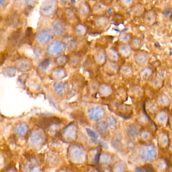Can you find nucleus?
Returning <instances> with one entry per match:
<instances>
[{
  "instance_id": "7ed1b4c3",
  "label": "nucleus",
  "mask_w": 172,
  "mask_h": 172,
  "mask_svg": "<svg viewBox=\"0 0 172 172\" xmlns=\"http://www.w3.org/2000/svg\"><path fill=\"white\" fill-rule=\"evenodd\" d=\"M110 19L107 16L97 15L94 20L89 21V28L91 29H97V30H102L106 29L109 25Z\"/></svg>"
},
{
  "instance_id": "c85d7f7f",
  "label": "nucleus",
  "mask_w": 172,
  "mask_h": 172,
  "mask_svg": "<svg viewBox=\"0 0 172 172\" xmlns=\"http://www.w3.org/2000/svg\"><path fill=\"white\" fill-rule=\"evenodd\" d=\"M158 102L161 106H166L170 103V99L169 97L164 94L160 95L158 99Z\"/></svg>"
},
{
  "instance_id": "5fc2aeb1",
  "label": "nucleus",
  "mask_w": 172,
  "mask_h": 172,
  "mask_svg": "<svg viewBox=\"0 0 172 172\" xmlns=\"http://www.w3.org/2000/svg\"><path fill=\"white\" fill-rule=\"evenodd\" d=\"M170 149L172 151V143L170 145Z\"/></svg>"
},
{
  "instance_id": "9d476101",
  "label": "nucleus",
  "mask_w": 172,
  "mask_h": 172,
  "mask_svg": "<svg viewBox=\"0 0 172 172\" xmlns=\"http://www.w3.org/2000/svg\"><path fill=\"white\" fill-rule=\"evenodd\" d=\"M89 117L92 120L98 121L101 120L105 115V111L101 107L92 108L88 111Z\"/></svg>"
},
{
  "instance_id": "49530a36",
  "label": "nucleus",
  "mask_w": 172,
  "mask_h": 172,
  "mask_svg": "<svg viewBox=\"0 0 172 172\" xmlns=\"http://www.w3.org/2000/svg\"><path fill=\"white\" fill-rule=\"evenodd\" d=\"M148 108L149 111L151 112H154L155 111H157V105L154 104V103H151L148 106Z\"/></svg>"
},
{
  "instance_id": "f257e3e1",
  "label": "nucleus",
  "mask_w": 172,
  "mask_h": 172,
  "mask_svg": "<svg viewBox=\"0 0 172 172\" xmlns=\"http://www.w3.org/2000/svg\"><path fill=\"white\" fill-rule=\"evenodd\" d=\"M7 46L11 49L18 48L24 42V36L21 28H17L10 34L7 38Z\"/></svg>"
},
{
  "instance_id": "4468645a",
  "label": "nucleus",
  "mask_w": 172,
  "mask_h": 172,
  "mask_svg": "<svg viewBox=\"0 0 172 172\" xmlns=\"http://www.w3.org/2000/svg\"><path fill=\"white\" fill-rule=\"evenodd\" d=\"M52 27L54 32L60 37L64 36L66 33V29L64 24L60 20H56L52 24Z\"/></svg>"
},
{
  "instance_id": "f03ea898",
  "label": "nucleus",
  "mask_w": 172,
  "mask_h": 172,
  "mask_svg": "<svg viewBox=\"0 0 172 172\" xmlns=\"http://www.w3.org/2000/svg\"><path fill=\"white\" fill-rule=\"evenodd\" d=\"M58 0H45L40 7L41 15L45 17L53 15L58 9Z\"/></svg>"
},
{
  "instance_id": "c03bdc74",
  "label": "nucleus",
  "mask_w": 172,
  "mask_h": 172,
  "mask_svg": "<svg viewBox=\"0 0 172 172\" xmlns=\"http://www.w3.org/2000/svg\"><path fill=\"white\" fill-rule=\"evenodd\" d=\"M143 169L146 172H154L155 170L153 167L149 164H146V165H145L143 167Z\"/></svg>"
},
{
  "instance_id": "603ef678",
  "label": "nucleus",
  "mask_w": 172,
  "mask_h": 172,
  "mask_svg": "<svg viewBox=\"0 0 172 172\" xmlns=\"http://www.w3.org/2000/svg\"><path fill=\"white\" fill-rule=\"evenodd\" d=\"M158 79H156L155 80H154V81H153V84H154L155 86L158 85L160 84V83H161V82H160V81H159Z\"/></svg>"
},
{
  "instance_id": "a211bd4d",
  "label": "nucleus",
  "mask_w": 172,
  "mask_h": 172,
  "mask_svg": "<svg viewBox=\"0 0 172 172\" xmlns=\"http://www.w3.org/2000/svg\"><path fill=\"white\" fill-rule=\"evenodd\" d=\"M139 128L138 125L132 124L128 126L126 129V133L128 136L131 138H134L139 135Z\"/></svg>"
},
{
  "instance_id": "c756f323",
  "label": "nucleus",
  "mask_w": 172,
  "mask_h": 172,
  "mask_svg": "<svg viewBox=\"0 0 172 172\" xmlns=\"http://www.w3.org/2000/svg\"><path fill=\"white\" fill-rule=\"evenodd\" d=\"M159 145L162 147H164L168 143V137L166 134L161 133L158 137Z\"/></svg>"
},
{
  "instance_id": "8fccbe9b",
  "label": "nucleus",
  "mask_w": 172,
  "mask_h": 172,
  "mask_svg": "<svg viewBox=\"0 0 172 172\" xmlns=\"http://www.w3.org/2000/svg\"><path fill=\"white\" fill-rule=\"evenodd\" d=\"M8 3L9 0H0V6L1 8H5Z\"/></svg>"
},
{
  "instance_id": "f704fd0d",
  "label": "nucleus",
  "mask_w": 172,
  "mask_h": 172,
  "mask_svg": "<svg viewBox=\"0 0 172 172\" xmlns=\"http://www.w3.org/2000/svg\"><path fill=\"white\" fill-rule=\"evenodd\" d=\"M80 55L77 53L73 54L70 58V62L72 64L76 65L78 64L80 61Z\"/></svg>"
},
{
  "instance_id": "6ab92c4d",
  "label": "nucleus",
  "mask_w": 172,
  "mask_h": 172,
  "mask_svg": "<svg viewBox=\"0 0 172 172\" xmlns=\"http://www.w3.org/2000/svg\"><path fill=\"white\" fill-rule=\"evenodd\" d=\"M66 41L67 42L66 46L70 51L74 52L77 50L78 48L79 43L73 37H66Z\"/></svg>"
},
{
  "instance_id": "ea45409f",
  "label": "nucleus",
  "mask_w": 172,
  "mask_h": 172,
  "mask_svg": "<svg viewBox=\"0 0 172 172\" xmlns=\"http://www.w3.org/2000/svg\"><path fill=\"white\" fill-rule=\"evenodd\" d=\"M68 60H69V58L67 56L62 55L58 57L56 59V61L59 64L63 65L66 63Z\"/></svg>"
},
{
  "instance_id": "b1692460",
  "label": "nucleus",
  "mask_w": 172,
  "mask_h": 172,
  "mask_svg": "<svg viewBox=\"0 0 172 172\" xmlns=\"http://www.w3.org/2000/svg\"><path fill=\"white\" fill-rule=\"evenodd\" d=\"M107 55L108 58L112 61H116L119 59V54L114 48H110L107 52Z\"/></svg>"
},
{
  "instance_id": "de8ad7c7",
  "label": "nucleus",
  "mask_w": 172,
  "mask_h": 172,
  "mask_svg": "<svg viewBox=\"0 0 172 172\" xmlns=\"http://www.w3.org/2000/svg\"><path fill=\"white\" fill-rule=\"evenodd\" d=\"M60 3L63 7L67 6L71 3L72 0H59Z\"/></svg>"
},
{
  "instance_id": "0eeeda50",
  "label": "nucleus",
  "mask_w": 172,
  "mask_h": 172,
  "mask_svg": "<svg viewBox=\"0 0 172 172\" xmlns=\"http://www.w3.org/2000/svg\"><path fill=\"white\" fill-rule=\"evenodd\" d=\"M157 155V150L155 146L151 144L146 145L142 149V158L145 161H152L155 159Z\"/></svg>"
},
{
  "instance_id": "79ce46f5",
  "label": "nucleus",
  "mask_w": 172,
  "mask_h": 172,
  "mask_svg": "<svg viewBox=\"0 0 172 172\" xmlns=\"http://www.w3.org/2000/svg\"><path fill=\"white\" fill-rule=\"evenodd\" d=\"M121 5L125 7H130L133 3V0H120Z\"/></svg>"
},
{
  "instance_id": "864d4df0",
  "label": "nucleus",
  "mask_w": 172,
  "mask_h": 172,
  "mask_svg": "<svg viewBox=\"0 0 172 172\" xmlns=\"http://www.w3.org/2000/svg\"><path fill=\"white\" fill-rule=\"evenodd\" d=\"M135 170H136L137 172H143L144 170H143V169L142 170L141 168H136L135 169Z\"/></svg>"
},
{
  "instance_id": "cd10ccee",
  "label": "nucleus",
  "mask_w": 172,
  "mask_h": 172,
  "mask_svg": "<svg viewBox=\"0 0 172 172\" xmlns=\"http://www.w3.org/2000/svg\"><path fill=\"white\" fill-rule=\"evenodd\" d=\"M119 39L120 42L123 43H129L130 42L132 37L130 34L125 33V32H122L120 33L119 37Z\"/></svg>"
},
{
  "instance_id": "412c9836",
  "label": "nucleus",
  "mask_w": 172,
  "mask_h": 172,
  "mask_svg": "<svg viewBox=\"0 0 172 172\" xmlns=\"http://www.w3.org/2000/svg\"><path fill=\"white\" fill-rule=\"evenodd\" d=\"M112 143L116 149L118 150L121 149L122 148V138L121 135L120 134H116L113 138Z\"/></svg>"
},
{
  "instance_id": "c9c22d12",
  "label": "nucleus",
  "mask_w": 172,
  "mask_h": 172,
  "mask_svg": "<svg viewBox=\"0 0 172 172\" xmlns=\"http://www.w3.org/2000/svg\"><path fill=\"white\" fill-rule=\"evenodd\" d=\"M49 64H50L49 59H46L40 63L39 66V68L42 70H46L49 67Z\"/></svg>"
},
{
  "instance_id": "7c9ffc66",
  "label": "nucleus",
  "mask_w": 172,
  "mask_h": 172,
  "mask_svg": "<svg viewBox=\"0 0 172 172\" xmlns=\"http://www.w3.org/2000/svg\"><path fill=\"white\" fill-rule=\"evenodd\" d=\"M127 167L126 163L123 161H119L117 164H116L114 169L117 172H123L126 170Z\"/></svg>"
},
{
  "instance_id": "ddd939ff",
  "label": "nucleus",
  "mask_w": 172,
  "mask_h": 172,
  "mask_svg": "<svg viewBox=\"0 0 172 172\" xmlns=\"http://www.w3.org/2000/svg\"><path fill=\"white\" fill-rule=\"evenodd\" d=\"M16 66L21 70H29L32 67V61L27 58H20L17 61Z\"/></svg>"
},
{
  "instance_id": "a18cd8bd",
  "label": "nucleus",
  "mask_w": 172,
  "mask_h": 172,
  "mask_svg": "<svg viewBox=\"0 0 172 172\" xmlns=\"http://www.w3.org/2000/svg\"><path fill=\"white\" fill-rule=\"evenodd\" d=\"M148 118L145 115H141L139 118V122L142 124H145L148 122Z\"/></svg>"
},
{
  "instance_id": "1a4fd4ad",
  "label": "nucleus",
  "mask_w": 172,
  "mask_h": 172,
  "mask_svg": "<svg viewBox=\"0 0 172 172\" xmlns=\"http://www.w3.org/2000/svg\"><path fill=\"white\" fill-rule=\"evenodd\" d=\"M64 20L68 23L75 24L77 23L79 17L72 8H67L64 10Z\"/></svg>"
},
{
  "instance_id": "2f4dec72",
  "label": "nucleus",
  "mask_w": 172,
  "mask_h": 172,
  "mask_svg": "<svg viewBox=\"0 0 172 172\" xmlns=\"http://www.w3.org/2000/svg\"><path fill=\"white\" fill-rule=\"evenodd\" d=\"M152 70L151 68L146 67L144 68L140 73V75L143 79H148L151 77L152 74Z\"/></svg>"
},
{
  "instance_id": "f3484780",
  "label": "nucleus",
  "mask_w": 172,
  "mask_h": 172,
  "mask_svg": "<svg viewBox=\"0 0 172 172\" xmlns=\"http://www.w3.org/2000/svg\"><path fill=\"white\" fill-rule=\"evenodd\" d=\"M145 7L143 4L137 3L133 5L131 9V13L135 17L142 15L145 13Z\"/></svg>"
},
{
  "instance_id": "37998d69",
  "label": "nucleus",
  "mask_w": 172,
  "mask_h": 172,
  "mask_svg": "<svg viewBox=\"0 0 172 172\" xmlns=\"http://www.w3.org/2000/svg\"><path fill=\"white\" fill-rule=\"evenodd\" d=\"M27 130V127H25V125H21L19 126L17 129V133L19 134H24L26 133Z\"/></svg>"
},
{
  "instance_id": "3c124183",
  "label": "nucleus",
  "mask_w": 172,
  "mask_h": 172,
  "mask_svg": "<svg viewBox=\"0 0 172 172\" xmlns=\"http://www.w3.org/2000/svg\"><path fill=\"white\" fill-rule=\"evenodd\" d=\"M86 130L88 131V135H90V136L92 137L93 140H96V139H97V135L95 134V133H94L93 131L91 130H89V129H86Z\"/></svg>"
},
{
  "instance_id": "aec40b11",
  "label": "nucleus",
  "mask_w": 172,
  "mask_h": 172,
  "mask_svg": "<svg viewBox=\"0 0 172 172\" xmlns=\"http://www.w3.org/2000/svg\"><path fill=\"white\" fill-rule=\"evenodd\" d=\"M33 28L28 27L26 28L24 35V42L28 45L31 46L33 40Z\"/></svg>"
},
{
  "instance_id": "5701e85b",
  "label": "nucleus",
  "mask_w": 172,
  "mask_h": 172,
  "mask_svg": "<svg viewBox=\"0 0 172 172\" xmlns=\"http://www.w3.org/2000/svg\"><path fill=\"white\" fill-rule=\"evenodd\" d=\"M130 46L132 49H139L142 48L143 42L142 39L137 37H132L130 42Z\"/></svg>"
},
{
  "instance_id": "bb28decb",
  "label": "nucleus",
  "mask_w": 172,
  "mask_h": 172,
  "mask_svg": "<svg viewBox=\"0 0 172 172\" xmlns=\"http://www.w3.org/2000/svg\"><path fill=\"white\" fill-rule=\"evenodd\" d=\"M105 5L104 4L101 3V2H99V3L95 4L93 7V8H92V12H94V13H96V14H100L105 11V9H106Z\"/></svg>"
},
{
  "instance_id": "20e7f679",
  "label": "nucleus",
  "mask_w": 172,
  "mask_h": 172,
  "mask_svg": "<svg viewBox=\"0 0 172 172\" xmlns=\"http://www.w3.org/2000/svg\"><path fill=\"white\" fill-rule=\"evenodd\" d=\"M66 45L64 42L55 40L50 43L46 49L48 55L51 56H57L63 53L66 49Z\"/></svg>"
},
{
  "instance_id": "2eb2a0df",
  "label": "nucleus",
  "mask_w": 172,
  "mask_h": 172,
  "mask_svg": "<svg viewBox=\"0 0 172 172\" xmlns=\"http://www.w3.org/2000/svg\"><path fill=\"white\" fill-rule=\"evenodd\" d=\"M157 16L156 12L154 10H150L144 13L143 21L146 24L153 25L157 20Z\"/></svg>"
},
{
  "instance_id": "a19ab883",
  "label": "nucleus",
  "mask_w": 172,
  "mask_h": 172,
  "mask_svg": "<svg viewBox=\"0 0 172 172\" xmlns=\"http://www.w3.org/2000/svg\"><path fill=\"white\" fill-rule=\"evenodd\" d=\"M23 0H12L14 8L17 10L21 9L23 5Z\"/></svg>"
},
{
  "instance_id": "393cba45",
  "label": "nucleus",
  "mask_w": 172,
  "mask_h": 172,
  "mask_svg": "<svg viewBox=\"0 0 172 172\" xmlns=\"http://www.w3.org/2000/svg\"><path fill=\"white\" fill-rule=\"evenodd\" d=\"M95 58L97 62L99 63H104L106 61V52L102 49H98L95 53Z\"/></svg>"
},
{
  "instance_id": "39448f33",
  "label": "nucleus",
  "mask_w": 172,
  "mask_h": 172,
  "mask_svg": "<svg viewBox=\"0 0 172 172\" xmlns=\"http://www.w3.org/2000/svg\"><path fill=\"white\" fill-rule=\"evenodd\" d=\"M55 36V32L53 30L45 29L36 34V38L39 43L44 45L53 40Z\"/></svg>"
},
{
  "instance_id": "6e6552de",
  "label": "nucleus",
  "mask_w": 172,
  "mask_h": 172,
  "mask_svg": "<svg viewBox=\"0 0 172 172\" xmlns=\"http://www.w3.org/2000/svg\"><path fill=\"white\" fill-rule=\"evenodd\" d=\"M61 123L60 119L55 117H43L40 119H37L36 122V125L39 127L47 128L53 124H59Z\"/></svg>"
},
{
  "instance_id": "72a5a7b5",
  "label": "nucleus",
  "mask_w": 172,
  "mask_h": 172,
  "mask_svg": "<svg viewBox=\"0 0 172 172\" xmlns=\"http://www.w3.org/2000/svg\"><path fill=\"white\" fill-rule=\"evenodd\" d=\"M107 121H108L109 127H110L111 129H115L117 124L116 119L114 117L110 116V117H108V119H107Z\"/></svg>"
},
{
  "instance_id": "a878e982",
  "label": "nucleus",
  "mask_w": 172,
  "mask_h": 172,
  "mask_svg": "<svg viewBox=\"0 0 172 172\" xmlns=\"http://www.w3.org/2000/svg\"><path fill=\"white\" fill-rule=\"evenodd\" d=\"M109 127L108 123L102 122L100 123L97 126V130L100 135L102 136H106L108 133V129Z\"/></svg>"
},
{
  "instance_id": "e433bc0d",
  "label": "nucleus",
  "mask_w": 172,
  "mask_h": 172,
  "mask_svg": "<svg viewBox=\"0 0 172 172\" xmlns=\"http://www.w3.org/2000/svg\"><path fill=\"white\" fill-rule=\"evenodd\" d=\"M140 136L142 140H148L151 138V133L148 131L145 130L142 131L140 133Z\"/></svg>"
},
{
  "instance_id": "09e8293b",
  "label": "nucleus",
  "mask_w": 172,
  "mask_h": 172,
  "mask_svg": "<svg viewBox=\"0 0 172 172\" xmlns=\"http://www.w3.org/2000/svg\"><path fill=\"white\" fill-rule=\"evenodd\" d=\"M166 163L163 161H160L158 164V169H164L166 167Z\"/></svg>"
},
{
  "instance_id": "423d86ee",
  "label": "nucleus",
  "mask_w": 172,
  "mask_h": 172,
  "mask_svg": "<svg viewBox=\"0 0 172 172\" xmlns=\"http://www.w3.org/2000/svg\"><path fill=\"white\" fill-rule=\"evenodd\" d=\"M5 22L7 26L16 28L21 25V20L19 14L16 10H12L7 15Z\"/></svg>"
},
{
  "instance_id": "58836bf2",
  "label": "nucleus",
  "mask_w": 172,
  "mask_h": 172,
  "mask_svg": "<svg viewBox=\"0 0 172 172\" xmlns=\"http://www.w3.org/2000/svg\"><path fill=\"white\" fill-rule=\"evenodd\" d=\"M122 71L123 72L124 74L128 75H130L132 73L133 69H132L131 66H130L129 65H125L122 68Z\"/></svg>"
},
{
  "instance_id": "4be33fe9",
  "label": "nucleus",
  "mask_w": 172,
  "mask_h": 172,
  "mask_svg": "<svg viewBox=\"0 0 172 172\" xmlns=\"http://www.w3.org/2000/svg\"><path fill=\"white\" fill-rule=\"evenodd\" d=\"M88 29V27L85 25L81 23H77L75 27L76 33L79 37L85 36L87 33Z\"/></svg>"
},
{
  "instance_id": "dca6fc26",
  "label": "nucleus",
  "mask_w": 172,
  "mask_h": 172,
  "mask_svg": "<svg viewBox=\"0 0 172 172\" xmlns=\"http://www.w3.org/2000/svg\"><path fill=\"white\" fill-rule=\"evenodd\" d=\"M132 48L127 43H122L119 46V53L124 57H128L132 53Z\"/></svg>"
},
{
  "instance_id": "473e14b6",
  "label": "nucleus",
  "mask_w": 172,
  "mask_h": 172,
  "mask_svg": "<svg viewBox=\"0 0 172 172\" xmlns=\"http://www.w3.org/2000/svg\"><path fill=\"white\" fill-rule=\"evenodd\" d=\"M167 114L164 111H161L158 113L157 116V119L160 123H164L167 120Z\"/></svg>"
},
{
  "instance_id": "9b49d317",
  "label": "nucleus",
  "mask_w": 172,
  "mask_h": 172,
  "mask_svg": "<svg viewBox=\"0 0 172 172\" xmlns=\"http://www.w3.org/2000/svg\"><path fill=\"white\" fill-rule=\"evenodd\" d=\"M135 61L137 64L142 66L146 64L149 61V55L144 51H139L135 55Z\"/></svg>"
},
{
  "instance_id": "4c0bfd02",
  "label": "nucleus",
  "mask_w": 172,
  "mask_h": 172,
  "mask_svg": "<svg viewBox=\"0 0 172 172\" xmlns=\"http://www.w3.org/2000/svg\"><path fill=\"white\" fill-rule=\"evenodd\" d=\"M38 0H24L25 5L26 7L33 8L37 4Z\"/></svg>"
},
{
  "instance_id": "f8f14e48",
  "label": "nucleus",
  "mask_w": 172,
  "mask_h": 172,
  "mask_svg": "<svg viewBox=\"0 0 172 172\" xmlns=\"http://www.w3.org/2000/svg\"><path fill=\"white\" fill-rule=\"evenodd\" d=\"M91 8L89 4L86 1L80 3L78 9V14L82 18H87L91 14Z\"/></svg>"
}]
</instances>
